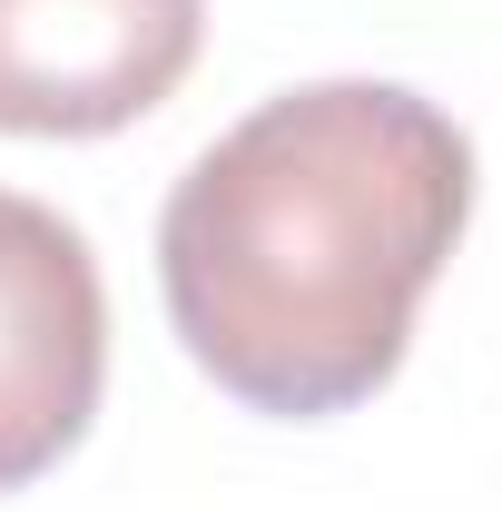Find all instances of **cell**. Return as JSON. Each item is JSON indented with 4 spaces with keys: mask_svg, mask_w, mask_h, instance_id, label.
<instances>
[{
    "mask_svg": "<svg viewBox=\"0 0 502 512\" xmlns=\"http://www.w3.org/2000/svg\"><path fill=\"white\" fill-rule=\"evenodd\" d=\"M207 0H0V128L109 138L197 69Z\"/></svg>",
    "mask_w": 502,
    "mask_h": 512,
    "instance_id": "3",
    "label": "cell"
},
{
    "mask_svg": "<svg viewBox=\"0 0 502 512\" xmlns=\"http://www.w3.org/2000/svg\"><path fill=\"white\" fill-rule=\"evenodd\" d=\"M473 217V148L394 79H325L237 119L158 217L188 355L256 414H345L394 365Z\"/></svg>",
    "mask_w": 502,
    "mask_h": 512,
    "instance_id": "1",
    "label": "cell"
},
{
    "mask_svg": "<svg viewBox=\"0 0 502 512\" xmlns=\"http://www.w3.org/2000/svg\"><path fill=\"white\" fill-rule=\"evenodd\" d=\"M109 296L79 227L0 188V493L40 483L99 414Z\"/></svg>",
    "mask_w": 502,
    "mask_h": 512,
    "instance_id": "2",
    "label": "cell"
}]
</instances>
